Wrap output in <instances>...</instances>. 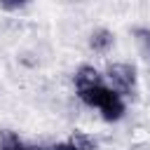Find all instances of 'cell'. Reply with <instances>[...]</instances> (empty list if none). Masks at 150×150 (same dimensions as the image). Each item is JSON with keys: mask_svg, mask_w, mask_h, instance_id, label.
Returning a JSON list of instances; mask_svg holds the SVG:
<instances>
[{"mask_svg": "<svg viewBox=\"0 0 150 150\" xmlns=\"http://www.w3.org/2000/svg\"><path fill=\"white\" fill-rule=\"evenodd\" d=\"M80 98H82L87 105H96V108H101V112H103V117H105L108 122L120 120L122 112H124V103H122V98H120L115 91L105 89L103 84H101V87H94V89H84V91H80Z\"/></svg>", "mask_w": 150, "mask_h": 150, "instance_id": "6da1fadb", "label": "cell"}, {"mask_svg": "<svg viewBox=\"0 0 150 150\" xmlns=\"http://www.w3.org/2000/svg\"><path fill=\"white\" fill-rule=\"evenodd\" d=\"M108 77H110V82L115 84L117 91L134 94V89H136V70L129 63H112V66H108Z\"/></svg>", "mask_w": 150, "mask_h": 150, "instance_id": "7a4b0ae2", "label": "cell"}, {"mask_svg": "<svg viewBox=\"0 0 150 150\" xmlns=\"http://www.w3.org/2000/svg\"><path fill=\"white\" fill-rule=\"evenodd\" d=\"M75 84H77L80 91H84V89H94V87H101V75H98L96 68H91V66H82V68L75 73Z\"/></svg>", "mask_w": 150, "mask_h": 150, "instance_id": "3957f363", "label": "cell"}, {"mask_svg": "<svg viewBox=\"0 0 150 150\" xmlns=\"http://www.w3.org/2000/svg\"><path fill=\"white\" fill-rule=\"evenodd\" d=\"M89 45H91V49H96V52H105V49L112 45V33L105 30V28H98V30L91 33Z\"/></svg>", "mask_w": 150, "mask_h": 150, "instance_id": "277c9868", "label": "cell"}, {"mask_svg": "<svg viewBox=\"0 0 150 150\" xmlns=\"http://www.w3.org/2000/svg\"><path fill=\"white\" fill-rule=\"evenodd\" d=\"M70 143H73L77 150H96V143H94L91 138H87L84 134H75V136L70 138Z\"/></svg>", "mask_w": 150, "mask_h": 150, "instance_id": "5b68a950", "label": "cell"}, {"mask_svg": "<svg viewBox=\"0 0 150 150\" xmlns=\"http://www.w3.org/2000/svg\"><path fill=\"white\" fill-rule=\"evenodd\" d=\"M7 141H9V143H7L2 150H42V148H28V145H21V143H19V141H14L12 136H9Z\"/></svg>", "mask_w": 150, "mask_h": 150, "instance_id": "8992f818", "label": "cell"}, {"mask_svg": "<svg viewBox=\"0 0 150 150\" xmlns=\"http://www.w3.org/2000/svg\"><path fill=\"white\" fill-rule=\"evenodd\" d=\"M52 150H77L73 143H59V145H54Z\"/></svg>", "mask_w": 150, "mask_h": 150, "instance_id": "52a82bcc", "label": "cell"}]
</instances>
